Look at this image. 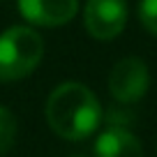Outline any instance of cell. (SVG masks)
Masks as SVG:
<instances>
[{"label": "cell", "instance_id": "6da1fadb", "mask_svg": "<svg viewBox=\"0 0 157 157\" xmlns=\"http://www.w3.org/2000/svg\"><path fill=\"white\" fill-rule=\"evenodd\" d=\"M46 120L58 136L69 141L88 139L102 120L99 102L86 86L63 83L51 93L46 102Z\"/></svg>", "mask_w": 157, "mask_h": 157}, {"label": "cell", "instance_id": "7a4b0ae2", "mask_svg": "<svg viewBox=\"0 0 157 157\" xmlns=\"http://www.w3.org/2000/svg\"><path fill=\"white\" fill-rule=\"evenodd\" d=\"M44 42L37 30L14 25L0 35V81L28 76L42 60Z\"/></svg>", "mask_w": 157, "mask_h": 157}, {"label": "cell", "instance_id": "3957f363", "mask_svg": "<svg viewBox=\"0 0 157 157\" xmlns=\"http://www.w3.org/2000/svg\"><path fill=\"white\" fill-rule=\"evenodd\" d=\"M111 95L123 104H134L148 90V67L141 58H123L109 76Z\"/></svg>", "mask_w": 157, "mask_h": 157}, {"label": "cell", "instance_id": "277c9868", "mask_svg": "<svg viewBox=\"0 0 157 157\" xmlns=\"http://www.w3.org/2000/svg\"><path fill=\"white\" fill-rule=\"evenodd\" d=\"M127 21L125 0H88L86 28L95 39H113L123 33Z\"/></svg>", "mask_w": 157, "mask_h": 157}, {"label": "cell", "instance_id": "5b68a950", "mask_svg": "<svg viewBox=\"0 0 157 157\" xmlns=\"http://www.w3.org/2000/svg\"><path fill=\"white\" fill-rule=\"evenodd\" d=\"M19 10L30 23L53 28L74 19L78 0H19Z\"/></svg>", "mask_w": 157, "mask_h": 157}, {"label": "cell", "instance_id": "8992f818", "mask_svg": "<svg viewBox=\"0 0 157 157\" xmlns=\"http://www.w3.org/2000/svg\"><path fill=\"white\" fill-rule=\"evenodd\" d=\"M97 157H143L141 143L132 132L123 127H109L95 143Z\"/></svg>", "mask_w": 157, "mask_h": 157}, {"label": "cell", "instance_id": "52a82bcc", "mask_svg": "<svg viewBox=\"0 0 157 157\" xmlns=\"http://www.w3.org/2000/svg\"><path fill=\"white\" fill-rule=\"evenodd\" d=\"M16 139V118L7 106H0V152L10 150Z\"/></svg>", "mask_w": 157, "mask_h": 157}, {"label": "cell", "instance_id": "ba28073f", "mask_svg": "<svg viewBox=\"0 0 157 157\" xmlns=\"http://www.w3.org/2000/svg\"><path fill=\"white\" fill-rule=\"evenodd\" d=\"M139 19L148 33L157 35V0H141L139 5Z\"/></svg>", "mask_w": 157, "mask_h": 157}]
</instances>
